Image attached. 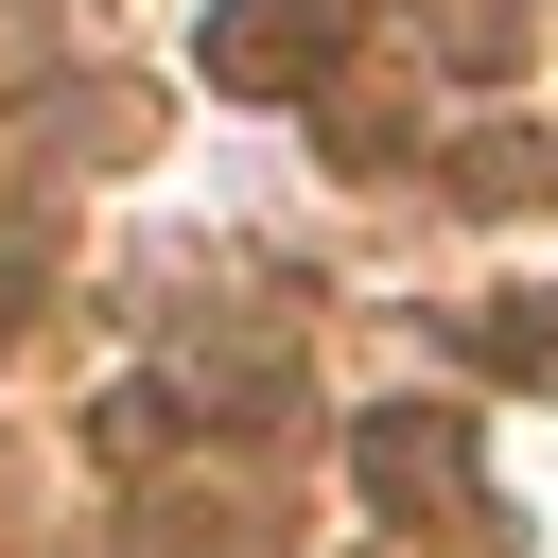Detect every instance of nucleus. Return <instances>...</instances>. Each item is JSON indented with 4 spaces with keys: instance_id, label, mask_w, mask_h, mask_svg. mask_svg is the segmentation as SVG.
<instances>
[{
    "instance_id": "f257e3e1",
    "label": "nucleus",
    "mask_w": 558,
    "mask_h": 558,
    "mask_svg": "<svg viewBox=\"0 0 558 558\" xmlns=\"http://www.w3.org/2000/svg\"><path fill=\"white\" fill-rule=\"evenodd\" d=\"M349 0H209V87H331Z\"/></svg>"
},
{
    "instance_id": "f03ea898",
    "label": "nucleus",
    "mask_w": 558,
    "mask_h": 558,
    "mask_svg": "<svg viewBox=\"0 0 558 558\" xmlns=\"http://www.w3.org/2000/svg\"><path fill=\"white\" fill-rule=\"evenodd\" d=\"M349 453H366V506H471V418H436V401H384Z\"/></svg>"
},
{
    "instance_id": "7ed1b4c3",
    "label": "nucleus",
    "mask_w": 558,
    "mask_h": 558,
    "mask_svg": "<svg viewBox=\"0 0 558 558\" xmlns=\"http://www.w3.org/2000/svg\"><path fill=\"white\" fill-rule=\"evenodd\" d=\"M453 192H471V209H523V192H541V140H523V122H488V140L453 157Z\"/></svg>"
},
{
    "instance_id": "20e7f679",
    "label": "nucleus",
    "mask_w": 558,
    "mask_h": 558,
    "mask_svg": "<svg viewBox=\"0 0 558 558\" xmlns=\"http://www.w3.org/2000/svg\"><path fill=\"white\" fill-rule=\"evenodd\" d=\"M471 349H488V366H523V384H558V296H506V314H471Z\"/></svg>"
}]
</instances>
